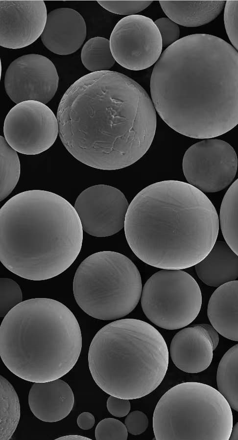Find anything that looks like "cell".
I'll list each match as a JSON object with an SVG mask.
<instances>
[{
  "label": "cell",
  "instance_id": "20",
  "mask_svg": "<svg viewBox=\"0 0 238 440\" xmlns=\"http://www.w3.org/2000/svg\"><path fill=\"white\" fill-rule=\"evenodd\" d=\"M195 270L204 283L218 287L238 278V255L226 242L216 240L208 255L195 265Z\"/></svg>",
  "mask_w": 238,
  "mask_h": 440
},
{
  "label": "cell",
  "instance_id": "14",
  "mask_svg": "<svg viewBox=\"0 0 238 440\" xmlns=\"http://www.w3.org/2000/svg\"><path fill=\"white\" fill-rule=\"evenodd\" d=\"M59 77L52 62L36 54L21 56L8 66L4 77L5 91L14 102L48 103L54 96Z\"/></svg>",
  "mask_w": 238,
  "mask_h": 440
},
{
  "label": "cell",
  "instance_id": "1",
  "mask_svg": "<svg viewBox=\"0 0 238 440\" xmlns=\"http://www.w3.org/2000/svg\"><path fill=\"white\" fill-rule=\"evenodd\" d=\"M59 135L69 152L93 168L118 170L141 159L156 128L153 103L144 89L113 71L83 76L58 105Z\"/></svg>",
  "mask_w": 238,
  "mask_h": 440
},
{
  "label": "cell",
  "instance_id": "37",
  "mask_svg": "<svg viewBox=\"0 0 238 440\" xmlns=\"http://www.w3.org/2000/svg\"><path fill=\"white\" fill-rule=\"evenodd\" d=\"M229 440H238V422L233 427Z\"/></svg>",
  "mask_w": 238,
  "mask_h": 440
},
{
  "label": "cell",
  "instance_id": "21",
  "mask_svg": "<svg viewBox=\"0 0 238 440\" xmlns=\"http://www.w3.org/2000/svg\"><path fill=\"white\" fill-rule=\"evenodd\" d=\"M226 1H163L161 7L169 19L177 24L196 27L214 20L225 6Z\"/></svg>",
  "mask_w": 238,
  "mask_h": 440
},
{
  "label": "cell",
  "instance_id": "7",
  "mask_svg": "<svg viewBox=\"0 0 238 440\" xmlns=\"http://www.w3.org/2000/svg\"><path fill=\"white\" fill-rule=\"evenodd\" d=\"M233 427L231 407L213 387L184 382L165 393L153 416L155 438L228 440Z\"/></svg>",
  "mask_w": 238,
  "mask_h": 440
},
{
  "label": "cell",
  "instance_id": "25",
  "mask_svg": "<svg viewBox=\"0 0 238 440\" xmlns=\"http://www.w3.org/2000/svg\"><path fill=\"white\" fill-rule=\"evenodd\" d=\"M81 58L84 67L92 72L109 71L115 63L109 40L102 37H95L86 42Z\"/></svg>",
  "mask_w": 238,
  "mask_h": 440
},
{
  "label": "cell",
  "instance_id": "33",
  "mask_svg": "<svg viewBox=\"0 0 238 440\" xmlns=\"http://www.w3.org/2000/svg\"><path fill=\"white\" fill-rule=\"evenodd\" d=\"M107 408L113 416L122 417L127 416L131 408L129 399L110 395L107 400Z\"/></svg>",
  "mask_w": 238,
  "mask_h": 440
},
{
  "label": "cell",
  "instance_id": "36",
  "mask_svg": "<svg viewBox=\"0 0 238 440\" xmlns=\"http://www.w3.org/2000/svg\"><path fill=\"white\" fill-rule=\"evenodd\" d=\"M91 440V439L79 435H68L60 437L55 440Z\"/></svg>",
  "mask_w": 238,
  "mask_h": 440
},
{
  "label": "cell",
  "instance_id": "22",
  "mask_svg": "<svg viewBox=\"0 0 238 440\" xmlns=\"http://www.w3.org/2000/svg\"><path fill=\"white\" fill-rule=\"evenodd\" d=\"M216 383L218 391L231 407L238 412V344L231 347L220 360Z\"/></svg>",
  "mask_w": 238,
  "mask_h": 440
},
{
  "label": "cell",
  "instance_id": "2",
  "mask_svg": "<svg viewBox=\"0 0 238 440\" xmlns=\"http://www.w3.org/2000/svg\"><path fill=\"white\" fill-rule=\"evenodd\" d=\"M150 88L160 117L183 135L211 139L238 124V52L219 37L194 34L167 47Z\"/></svg>",
  "mask_w": 238,
  "mask_h": 440
},
{
  "label": "cell",
  "instance_id": "28",
  "mask_svg": "<svg viewBox=\"0 0 238 440\" xmlns=\"http://www.w3.org/2000/svg\"><path fill=\"white\" fill-rule=\"evenodd\" d=\"M95 438L97 440H126L128 438V431L125 425L119 420L106 418L97 424L95 429Z\"/></svg>",
  "mask_w": 238,
  "mask_h": 440
},
{
  "label": "cell",
  "instance_id": "27",
  "mask_svg": "<svg viewBox=\"0 0 238 440\" xmlns=\"http://www.w3.org/2000/svg\"><path fill=\"white\" fill-rule=\"evenodd\" d=\"M0 313L1 318L15 306L22 302L23 295L19 284L8 278H0Z\"/></svg>",
  "mask_w": 238,
  "mask_h": 440
},
{
  "label": "cell",
  "instance_id": "19",
  "mask_svg": "<svg viewBox=\"0 0 238 440\" xmlns=\"http://www.w3.org/2000/svg\"><path fill=\"white\" fill-rule=\"evenodd\" d=\"M207 315L218 333L238 342V280L227 282L214 292L209 301Z\"/></svg>",
  "mask_w": 238,
  "mask_h": 440
},
{
  "label": "cell",
  "instance_id": "6",
  "mask_svg": "<svg viewBox=\"0 0 238 440\" xmlns=\"http://www.w3.org/2000/svg\"><path fill=\"white\" fill-rule=\"evenodd\" d=\"M169 353L164 337L150 324L136 319L111 322L95 335L89 368L105 393L127 399L155 390L167 373Z\"/></svg>",
  "mask_w": 238,
  "mask_h": 440
},
{
  "label": "cell",
  "instance_id": "16",
  "mask_svg": "<svg viewBox=\"0 0 238 440\" xmlns=\"http://www.w3.org/2000/svg\"><path fill=\"white\" fill-rule=\"evenodd\" d=\"M214 350L208 332L201 324L178 331L171 342L169 354L179 369L187 373H196L210 365Z\"/></svg>",
  "mask_w": 238,
  "mask_h": 440
},
{
  "label": "cell",
  "instance_id": "26",
  "mask_svg": "<svg viewBox=\"0 0 238 440\" xmlns=\"http://www.w3.org/2000/svg\"><path fill=\"white\" fill-rule=\"evenodd\" d=\"M0 141V196L5 199L17 185L20 176L21 166L17 151L13 149L2 136Z\"/></svg>",
  "mask_w": 238,
  "mask_h": 440
},
{
  "label": "cell",
  "instance_id": "30",
  "mask_svg": "<svg viewBox=\"0 0 238 440\" xmlns=\"http://www.w3.org/2000/svg\"><path fill=\"white\" fill-rule=\"evenodd\" d=\"M224 22L227 36L238 52V0L226 1Z\"/></svg>",
  "mask_w": 238,
  "mask_h": 440
},
{
  "label": "cell",
  "instance_id": "24",
  "mask_svg": "<svg viewBox=\"0 0 238 440\" xmlns=\"http://www.w3.org/2000/svg\"><path fill=\"white\" fill-rule=\"evenodd\" d=\"M0 440H9L15 432L20 418L19 399L12 384L4 377H0Z\"/></svg>",
  "mask_w": 238,
  "mask_h": 440
},
{
  "label": "cell",
  "instance_id": "31",
  "mask_svg": "<svg viewBox=\"0 0 238 440\" xmlns=\"http://www.w3.org/2000/svg\"><path fill=\"white\" fill-rule=\"evenodd\" d=\"M154 23L161 34L163 46L167 47L178 40L180 29L174 22L167 18H161Z\"/></svg>",
  "mask_w": 238,
  "mask_h": 440
},
{
  "label": "cell",
  "instance_id": "18",
  "mask_svg": "<svg viewBox=\"0 0 238 440\" xmlns=\"http://www.w3.org/2000/svg\"><path fill=\"white\" fill-rule=\"evenodd\" d=\"M31 412L45 422H54L67 417L74 402L73 393L69 384L59 379L34 382L28 394Z\"/></svg>",
  "mask_w": 238,
  "mask_h": 440
},
{
  "label": "cell",
  "instance_id": "11",
  "mask_svg": "<svg viewBox=\"0 0 238 440\" xmlns=\"http://www.w3.org/2000/svg\"><path fill=\"white\" fill-rule=\"evenodd\" d=\"M4 138L17 152L37 155L55 142L59 128L57 117L45 104L26 101L17 104L6 115Z\"/></svg>",
  "mask_w": 238,
  "mask_h": 440
},
{
  "label": "cell",
  "instance_id": "32",
  "mask_svg": "<svg viewBox=\"0 0 238 440\" xmlns=\"http://www.w3.org/2000/svg\"><path fill=\"white\" fill-rule=\"evenodd\" d=\"M125 425L130 434L138 435L143 433L148 427V419L143 412L134 411L126 416Z\"/></svg>",
  "mask_w": 238,
  "mask_h": 440
},
{
  "label": "cell",
  "instance_id": "5",
  "mask_svg": "<svg viewBox=\"0 0 238 440\" xmlns=\"http://www.w3.org/2000/svg\"><path fill=\"white\" fill-rule=\"evenodd\" d=\"M81 348L76 317L55 300L24 301L0 325L1 359L12 373L25 381L45 382L63 376L76 363Z\"/></svg>",
  "mask_w": 238,
  "mask_h": 440
},
{
  "label": "cell",
  "instance_id": "13",
  "mask_svg": "<svg viewBox=\"0 0 238 440\" xmlns=\"http://www.w3.org/2000/svg\"><path fill=\"white\" fill-rule=\"evenodd\" d=\"M129 204L119 189L105 185L84 190L77 197L74 208L83 230L95 237L111 236L124 226Z\"/></svg>",
  "mask_w": 238,
  "mask_h": 440
},
{
  "label": "cell",
  "instance_id": "17",
  "mask_svg": "<svg viewBox=\"0 0 238 440\" xmlns=\"http://www.w3.org/2000/svg\"><path fill=\"white\" fill-rule=\"evenodd\" d=\"M86 37V26L81 15L74 9L59 8L48 14L41 36L45 46L58 55L71 54L82 45Z\"/></svg>",
  "mask_w": 238,
  "mask_h": 440
},
{
  "label": "cell",
  "instance_id": "9",
  "mask_svg": "<svg viewBox=\"0 0 238 440\" xmlns=\"http://www.w3.org/2000/svg\"><path fill=\"white\" fill-rule=\"evenodd\" d=\"M202 302L195 279L181 270L163 269L146 281L141 305L146 317L157 326L175 330L190 324L197 317Z\"/></svg>",
  "mask_w": 238,
  "mask_h": 440
},
{
  "label": "cell",
  "instance_id": "23",
  "mask_svg": "<svg viewBox=\"0 0 238 440\" xmlns=\"http://www.w3.org/2000/svg\"><path fill=\"white\" fill-rule=\"evenodd\" d=\"M219 222L225 242L238 255V178L222 199Z\"/></svg>",
  "mask_w": 238,
  "mask_h": 440
},
{
  "label": "cell",
  "instance_id": "3",
  "mask_svg": "<svg viewBox=\"0 0 238 440\" xmlns=\"http://www.w3.org/2000/svg\"><path fill=\"white\" fill-rule=\"evenodd\" d=\"M219 220L207 196L182 181L167 180L140 191L124 222L127 242L143 262L181 270L203 260L216 241Z\"/></svg>",
  "mask_w": 238,
  "mask_h": 440
},
{
  "label": "cell",
  "instance_id": "34",
  "mask_svg": "<svg viewBox=\"0 0 238 440\" xmlns=\"http://www.w3.org/2000/svg\"><path fill=\"white\" fill-rule=\"evenodd\" d=\"M77 424L81 429L87 430L93 427L95 423V418L89 412H83L77 418Z\"/></svg>",
  "mask_w": 238,
  "mask_h": 440
},
{
  "label": "cell",
  "instance_id": "15",
  "mask_svg": "<svg viewBox=\"0 0 238 440\" xmlns=\"http://www.w3.org/2000/svg\"><path fill=\"white\" fill-rule=\"evenodd\" d=\"M0 45L18 49L27 46L41 36L47 12L42 0H0Z\"/></svg>",
  "mask_w": 238,
  "mask_h": 440
},
{
  "label": "cell",
  "instance_id": "4",
  "mask_svg": "<svg viewBox=\"0 0 238 440\" xmlns=\"http://www.w3.org/2000/svg\"><path fill=\"white\" fill-rule=\"evenodd\" d=\"M0 260L26 279L47 280L65 271L81 250L83 229L63 197L41 189L10 198L0 210Z\"/></svg>",
  "mask_w": 238,
  "mask_h": 440
},
{
  "label": "cell",
  "instance_id": "29",
  "mask_svg": "<svg viewBox=\"0 0 238 440\" xmlns=\"http://www.w3.org/2000/svg\"><path fill=\"white\" fill-rule=\"evenodd\" d=\"M97 2L106 10L117 14L133 15L147 7L152 1H107Z\"/></svg>",
  "mask_w": 238,
  "mask_h": 440
},
{
  "label": "cell",
  "instance_id": "12",
  "mask_svg": "<svg viewBox=\"0 0 238 440\" xmlns=\"http://www.w3.org/2000/svg\"><path fill=\"white\" fill-rule=\"evenodd\" d=\"M109 41L115 61L132 70L149 68L162 54L163 43L159 29L152 19L143 15H130L120 20Z\"/></svg>",
  "mask_w": 238,
  "mask_h": 440
},
{
  "label": "cell",
  "instance_id": "10",
  "mask_svg": "<svg viewBox=\"0 0 238 440\" xmlns=\"http://www.w3.org/2000/svg\"><path fill=\"white\" fill-rule=\"evenodd\" d=\"M182 166L189 184L203 192H216L225 188L234 179L238 157L227 142L207 139L187 150Z\"/></svg>",
  "mask_w": 238,
  "mask_h": 440
},
{
  "label": "cell",
  "instance_id": "8",
  "mask_svg": "<svg viewBox=\"0 0 238 440\" xmlns=\"http://www.w3.org/2000/svg\"><path fill=\"white\" fill-rule=\"evenodd\" d=\"M140 273L124 255L95 253L79 265L73 280L76 302L87 314L102 320L122 318L132 312L142 292Z\"/></svg>",
  "mask_w": 238,
  "mask_h": 440
},
{
  "label": "cell",
  "instance_id": "35",
  "mask_svg": "<svg viewBox=\"0 0 238 440\" xmlns=\"http://www.w3.org/2000/svg\"><path fill=\"white\" fill-rule=\"evenodd\" d=\"M202 324L208 332V334L212 341L214 349H215L217 347L219 342V336L218 332L212 326V325L205 324Z\"/></svg>",
  "mask_w": 238,
  "mask_h": 440
}]
</instances>
